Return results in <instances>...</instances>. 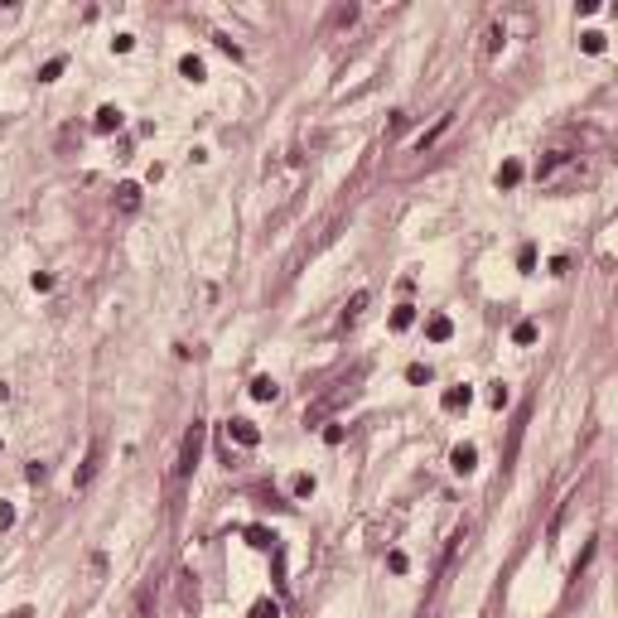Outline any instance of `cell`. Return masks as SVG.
I'll return each mask as SVG.
<instances>
[{"label":"cell","mask_w":618,"mask_h":618,"mask_svg":"<svg viewBox=\"0 0 618 618\" xmlns=\"http://www.w3.org/2000/svg\"><path fill=\"white\" fill-rule=\"evenodd\" d=\"M358 382H362V367H358L353 377H338V382H333V387H328L324 396H314V401L305 406V425H319L324 415H333L338 406H348V401L358 396Z\"/></svg>","instance_id":"1"},{"label":"cell","mask_w":618,"mask_h":618,"mask_svg":"<svg viewBox=\"0 0 618 618\" xmlns=\"http://www.w3.org/2000/svg\"><path fill=\"white\" fill-rule=\"evenodd\" d=\"M199 454H203V420H194V425L184 430V444H179V464H174V483H184V478L194 474Z\"/></svg>","instance_id":"2"},{"label":"cell","mask_w":618,"mask_h":618,"mask_svg":"<svg viewBox=\"0 0 618 618\" xmlns=\"http://www.w3.org/2000/svg\"><path fill=\"white\" fill-rule=\"evenodd\" d=\"M97 469H102V440H92V449H87V459H83V469H78V478H73V488H87V483L97 478Z\"/></svg>","instance_id":"3"},{"label":"cell","mask_w":618,"mask_h":618,"mask_svg":"<svg viewBox=\"0 0 618 618\" xmlns=\"http://www.w3.org/2000/svg\"><path fill=\"white\" fill-rule=\"evenodd\" d=\"M227 435H232L237 444H247V449H251V444H261V430H256L251 420H242V415H237V420H227Z\"/></svg>","instance_id":"4"},{"label":"cell","mask_w":618,"mask_h":618,"mask_svg":"<svg viewBox=\"0 0 618 618\" xmlns=\"http://www.w3.org/2000/svg\"><path fill=\"white\" fill-rule=\"evenodd\" d=\"M449 126H454V111H444V116H440V121H435V126H430V131H425V135L415 140V150L425 155V150H430V145H435V140H440V135L449 131Z\"/></svg>","instance_id":"5"},{"label":"cell","mask_w":618,"mask_h":618,"mask_svg":"<svg viewBox=\"0 0 618 618\" xmlns=\"http://www.w3.org/2000/svg\"><path fill=\"white\" fill-rule=\"evenodd\" d=\"M449 333H454L449 314H430V319H425V338H430V343H444Z\"/></svg>","instance_id":"6"},{"label":"cell","mask_w":618,"mask_h":618,"mask_svg":"<svg viewBox=\"0 0 618 618\" xmlns=\"http://www.w3.org/2000/svg\"><path fill=\"white\" fill-rule=\"evenodd\" d=\"M449 464H454V474H474V469H478V449H474V444H459V449L449 454Z\"/></svg>","instance_id":"7"},{"label":"cell","mask_w":618,"mask_h":618,"mask_svg":"<svg viewBox=\"0 0 618 618\" xmlns=\"http://www.w3.org/2000/svg\"><path fill=\"white\" fill-rule=\"evenodd\" d=\"M469 401H474V392H469V387H449V392L440 396V406H444V411H469Z\"/></svg>","instance_id":"8"},{"label":"cell","mask_w":618,"mask_h":618,"mask_svg":"<svg viewBox=\"0 0 618 618\" xmlns=\"http://www.w3.org/2000/svg\"><path fill=\"white\" fill-rule=\"evenodd\" d=\"M92 126H97V131H102V135H111V131H121V106H97V121H92Z\"/></svg>","instance_id":"9"},{"label":"cell","mask_w":618,"mask_h":618,"mask_svg":"<svg viewBox=\"0 0 618 618\" xmlns=\"http://www.w3.org/2000/svg\"><path fill=\"white\" fill-rule=\"evenodd\" d=\"M116 208H121V212H135V208H140V184H121V189H116Z\"/></svg>","instance_id":"10"},{"label":"cell","mask_w":618,"mask_h":618,"mask_svg":"<svg viewBox=\"0 0 618 618\" xmlns=\"http://www.w3.org/2000/svg\"><path fill=\"white\" fill-rule=\"evenodd\" d=\"M517 184H521V165L517 160H503L498 165V189H517Z\"/></svg>","instance_id":"11"},{"label":"cell","mask_w":618,"mask_h":618,"mask_svg":"<svg viewBox=\"0 0 618 618\" xmlns=\"http://www.w3.org/2000/svg\"><path fill=\"white\" fill-rule=\"evenodd\" d=\"M565 160H570V150H551V155H546V160L536 165V179H551V174H556V169H560Z\"/></svg>","instance_id":"12"},{"label":"cell","mask_w":618,"mask_h":618,"mask_svg":"<svg viewBox=\"0 0 618 618\" xmlns=\"http://www.w3.org/2000/svg\"><path fill=\"white\" fill-rule=\"evenodd\" d=\"M276 396H281L276 377H256V382H251V401H276Z\"/></svg>","instance_id":"13"},{"label":"cell","mask_w":618,"mask_h":618,"mask_svg":"<svg viewBox=\"0 0 618 618\" xmlns=\"http://www.w3.org/2000/svg\"><path fill=\"white\" fill-rule=\"evenodd\" d=\"M179 73H184L189 83H203V58H194V53H184V58H179Z\"/></svg>","instance_id":"14"},{"label":"cell","mask_w":618,"mask_h":618,"mask_svg":"<svg viewBox=\"0 0 618 618\" xmlns=\"http://www.w3.org/2000/svg\"><path fill=\"white\" fill-rule=\"evenodd\" d=\"M362 309H367V290H358V295L348 300V309H343V324H358V319H362Z\"/></svg>","instance_id":"15"},{"label":"cell","mask_w":618,"mask_h":618,"mask_svg":"<svg viewBox=\"0 0 618 618\" xmlns=\"http://www.w3.org/2000/svg\"><path fill=\"white\" fill-rule=\"evenodd\" d=\"M247 541H251L256 551H271V546H276V536H271L266 526H247Z\"/></svg>","instance_id":"16"},{"label":"cell","mask_w":618,"mask_h":618,"mask_svg":"<svg viewBox=\"0 0 618 618\" xmlns=\"http://www.w3.org/2000/svg\"><path fill=\"white\" fill-rule=\"evenodd\" d=\"M415 324V305H396L392 309V328H396V333H401V328H411Z\"/></svg>","instance_id":"17"},{"label":"cell","mask_w":618,"mask_h":618,"mask_svg":"<svg viewBox=\"0 0 618 618\" xmlns=\"http://www.w3.org/2000/svg\"><path fill=\"white\" fill-rule=\"evenodd\" d=\"M580 49H585V53H604V34H599V29H585V34H580Z\"/></svg>","instance_id":"18"},{"label":"cell","mask_w":618,"mask_h":618,"mask_svg":"<svg viewBox=\"0 0 618 618\" xmlns=\"http://www.w3.org/2000/svg\"><path fill=\"white\" fill-rule=\"evenodd\" d=\"M247 618H281V604H276V599H256Z\"/></svg>","instance_id":"19"},{"label":"cell","mask_w":618,"mask_h":618,"mask_svg":"<svg viewBox=\"0 0 618 618\" xmlns=\"http://www.w3.org/2000/svg\"><path fill=\"white\" fill-rule=\"evenodd\" d=\"M512 343H521V348H526V343H536V324H531V319H521V324L512 328Z\"/></svg>","instance_id":"20"},{"label":"cell","mask_w":618,"mask_h":618,"mask_svg":"<svg viewBox=\"0 0 618 618\" xmlns=\"http://www.w3.org/2000/svg\"><path fill=\"white\" fill-rule=\"evenodd\" d=\"M290 493H295V498H314V478H309V474H295V478H290Z\"/></svg>","instance_id":"21"},{"label":"cell","mask_w":618,"mask_h":618,"mask_svg":"<svg viewBox=\"0 0 618 618\" xmlns=\"http://www.w3.org/2000/svg\"><path fill=\"white\" fill-rule=\"evenodd\" d=\"M406 382L425 387V382H430V367H425V362H411V367H406Z\"/></svg>","instance_id":"22"},{"label":"cell","mask_w":618,"mask_h":618,"mask_svg":"<svg viewBox=\"0 0 618 618\" xmlns=\"http://www.w3.org/2000/svg\"><path fill=\"white\" fill-rule=\"evenodd\" d=\"M58 73H63V58H49V63H44V68H39V83H53V78H58Z\"/></svg>","instance_id":"23"},{"label":"cell","mask_w":618,"mask_h":618,"mask_svg":"<svg viewBox=\"0 0 618 618\" xmlns=\"http://www.w3.org/2000/svg\"><path fill=\"white\" fill-rule=\"evenodd\" d=\"M406 565H411L406 551H392V556H387V570H392V575H406Z\"/></svg>","instance_id":"24"},{"label":"cell","mask_w":618,"mask_h":618,"mask_svg":"<svg viewBox=\"0 0 618 618\" xmlns=\"http://www.w3.org/2000/svg\"><path fill=\"white\" fill-rule=\"evenodd\" d=\"M135 618H150V585L135 594Z\"/></svg>","instance_id":"25"},{"label":"cell","mask_w":618,"mask_h":618,"mask_svg":"<svg viewBox=\"0 0 618 618\" xmlns=\"http://www.w3.org/2000/svg\"><path fill=\"white\" fill-rule=\"evenodd\" d=\"M111 49H116V53H131V49H135V34H116Z\"/></svg>","instance_id":"26"},{"label":"cell","mask_w":618,"mask_h":618,"mask_svg":"<svg viewBox=\"0 0 618 618\" xmlns=\"http://www.w3.org/2000/svg\"><path fill=\"white\" fill-rule=\"evenodd\" d=\"M517 266L531 271V266H536V247H521V251H517Z\"/></svg>","instance_id":"27"},{"label":"cell","mask_w":618,"mask_h":618,"mask_svg":"<svg viewBox=\"0 0 618 618\" xmlns=\"http://www.w3.org/2000/svg\"><path fill=\"white\" fill-rule=\"evenodd\" d=\"M498 49H503V24L488 29V53H498Z\"/></svg>","instance_id":"28"},{"label":"cell","mask_w":618,"mask_h":618,"mask_svg":"<svg viewBox=\"0 0 618 618\" xmlns=\"http://www.w3.org/2000/svg\"><path fill=\"white\" fill-rule=\"evenodd\" d=\"M29 285H34V290H53V276H49V271H34V281H29Z\"/></svg>","instance_id":"29"},{"label":"cell","mask_w":618,"mask_h":618,"mask_svg":"<svg viewBox=\"0 0 618 618\" xmlns=\"http://www.w3.org/2000/svg\"><path fill=\"white\" fill-rule=\"evenodd\" d=\"M10 526H15V508H10V503H0V531H10Z\"/></svg>","instance_id":"30"},{"label":"cell","mask_w":618,"mask_h":618,"mask_svg":"<svg viewBox=\"0 0 618 618\" xmlns=\"http://www.w3.org/2000/svg\"><path fill=\"white\" fill-rule=\"evenodd\" d=\"M324 444H343V425H328L324 430Z\"/></svg>","instance_id":"31"},{"label":"cell","mask_w":618,"mask_h":618,"mask_svg":"<svg viewBox=\"0 0 618 618\" xmlns=\"http://www.w3.org/2000/svg\"><path fill=\"white\" fill-rule=\"evenodd\" d=\"M24 474H29V483H44V478H49V469H44V464H29Z\"/></svg>","instance_id":"32"},{"label":"cell","mask_w":618,"mask_h":618,"mask_svg":"<svg viewBox=\"0 0 618 618\" xmlns=\"http://www.w3.org/2000/svg\"><path fill=\"white\" fill-rule=\"evenodd\" d=\"M10 618H34V609H15V614H10Z\"/></svg>","instance_id":"33"}]
</instances>
